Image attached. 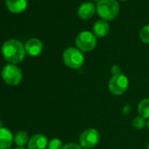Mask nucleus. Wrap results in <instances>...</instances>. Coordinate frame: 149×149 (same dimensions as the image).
<instances>
[{
    "mask_svg": "<svg viewBox=\"0 0 149 149\" xmlns=\"http://www.w3.org/2000/svg\"><path fill=\"white\" fill-rule=\"evenodd\" d=\"M129 80L123 74L112 76L109 82V91L116 96L123 95L128 89Z\"/></svg>",
    "mask_w": 149,
    "mask_h": 149,
    "instance_id": "nucleus-6",
    "label": "nucleus"
},
{
    "mask_svg": "<svg viewBox=\"0 0 149 149\" xmlns=\"http://www.w3.org/2000/svg\"><path fill=\"white\" fill-rule=\"evenodd\" d=\"M14 141V137L12 132L3 127L0 129V149H10Z\"/></svg>",
    "mask_w": 149,
    "mask_h": 149,
    "instance_id": "nucleus-10",
    "label": "nucleus"
},
{
    "mask_svg": "<svg viewBox=\"0 0 149 149\" xmlns=\"http://www.w3.org/2000/svg\"><path fill=\"white\" fill-rule=\"evenodd\" d=\"M132 126L137 129V130H139V129H142L145 127L146 125V120L144 118L140 117V116H138L136 118H134L132 119Z\"/></svg>",
    "mask_w": 149,
    "mask_h": 149,
    "instance_id": "nucleus-18",
    "label": "nucleus"
},
{
    "mask_svg": "<svg viewBox=\"0 0 149 149\" xmlns=\"http://www.w3.org/2000/svg\"><path fill=\"white\" fill-rule=\"evenodd\" d=\"M121 1H126V0H121Z\"/></svg>",
    "mask_w": 149,
    "mask_h": 149,
    "instance_id": "nucleus-26",
    "label": "nucleus"
},
{
    "mask_svg": "<svg viewBox=\"0 0 149 149\" xmlns=\"http://www.w3.org/2000/svg\"><path fill=\"white\" fill-rule=\"evenodd\" d=\"M146 125H147V127H148V129H149V120L147 121V124H146Z\"/></svg>",
    "mask_w": 149,
    "mask_h": 149,
    "instance_id": "nucleus-23",
    "label": "nucleus"
},
{
    "mask_svg": "<svg viewBox=\"0 0 149 149\" xmlns=\"http://www.w3.org/2000/svg\"><path fill=\"white\" fill-rule=\"evenodd\" d=\"M109 24L107 23V21L104 19L97 20L93 26V33L96 37L103 38L107 35V33H109Z\"/></svg>",
    "mask_w": 149,
    "mask_h": 149,
    "instance_id": "nucleus-13",
    "label": "nucleus"
},
{
    "mask_svg": "<svg viewBox=\"0 0 149 149\" xmlns=\"http://www.w3.org/2000/svg\"><path fill=\"white\" fill-rule=\"evenodd\" d=\"M97 11L94 4L92 2H84L78 8V16L82 19H90Z\"/></svg>",
    "mask_w": 149,
    "mask_h": 149,
    "instance_id": "nucleus-11",
    "label": "nucleus"
},
{
    "mask_svg": "<svg viewBox=\"0 0 149 149\" xmlns=\"http://www.w3.org/2000/svg\"><path fill=\"white\" fill-rule=\"evenodd\" d=\"M48 139L44 134H34L29 139L27 148L28 149H45L47 147Z\"/></svg>",
    "mask_w": 149,
    "mask_h": 149,
    "instance_id": "nucleus-9",
    "label": "nucleus"
},
{
    "mask_svg": "<svg viewBox=\"0 0 149 149\" xmlns=\"http://www.w3.org/2000/svg\"><path fill=\"white\" fill-rule=\"evenodd\" d=\"M14 149H26V148H25V147H16Z\"/></svg>",
    "mask_w": 149,
    "mask_h": 149,
    "instance_id": "nucleus-22",
    "label": "nucleus"
},
{
    "mask_svg": "<svg viewBox=\"0 0 149 149\" xmlns=\"http://www.w3.org/2000/svg\"><path fill=\"white\" fill-rule=\"evenodd\" d=\"M3 128V123H2V120L0 119V129Z\"/></svg>",
    "mask_w": 149,
    "mask_h": 149,
    "instance_id": "nucleus-21",
    "label": "nucleus"
},
{
    "mask_svg": "<svg viewBox=\"0 0 149 149\" xmlns=\"http://www.w3.org/2000/svg\"><path fill=\"white\" fill-rule=\"evenodd\" d=\"M63 148V143L60 139L54 138L52 139L50 141H48L47 149H62Z\"/></svg>",
    "mask_w": 149,
    "mask_h": 149,
    "instance_id": "nucleus-17",
    "label": "nucleus"
},
{
    "mask_svg": "<svg viewBox=\"0 0 149 149\" xmlns=\"http://www.w3.org/2000/svg\"><path fill=\"white\" fill-rule=\"evenodd\" d=\"M146 149H149V143H148V145H147V146H146Z\"/></svg>",
    "mask_w": 149,
    "mask_h": 149,
    "instance_id": "nucleus-25",
    "label": "nucleus"
},
{
    "mask_svg": "<svg viewBox=\"0 0 149 149\" xmlns=\"http://www.w3.org/2000/svg\"><path fill=\"white\" fill-rule=\"evenodd\" d=\"M4 59L11 64H18L23 61L26 55L25 46L17 40H6L1 48Z\"/></svg>",
    "mask_w": 149,
    "mask_h": 149,
    "instance_id": "nucleus-1",
    "label": "nucleus"
},
{
    "mask_svg": "<svg viewBox=\"0 0 149 149\" xmlns=\"http://www.w3.org/2000/svg\"><path fill=\"white\" fill-rule=\"evenodd\" d=\"M28 134L25 131H19L14 135V143L18 146V147H24L28 144Z\"/></svg>",
    "mask_w": 149,
    "mask_h": 149,
    "instance_id": "nucleus-14",
    "label": "nucleus"
},
{
    "mask_svg": "<svg viewBox=\"0 0 149 149\" xmlns=\"http://www.w3.org/2000/svg\"><path fill=\"white\" fill-rule=\"evenodd\" d=\"M95 1H96V2H97V3H98V2L100 1V0H95Z\"/></svg>",
    "mask_w": 149,
    "mask_h": 149,
    "instance_id": "nucleus-24",
    "label": "nucleus"
},
{
    "mask_svg": "<svg viewBox=\"0 0 149 149\" xmlns=\"http://www.w3.org/2000/svg\"><path fill=\"white\" fill-rule=\"evenodd\" d=\"M76 46L82 52H91L97 45V38L90 31L81 32L76 38Z\"/></svg>",
    "mask_w": 149,
    "mask_h": 149,
    "instance_id": "nucleus-5",
    "label": "nucleus"
},
{
    "mask_svg": "<svg viewBox=\"0 0 149 149\" xmlns=\"http://www.w3.org/2000/svg\"><path fill=\"white\" fill-rule=\"evenodd\" d=\"M62 149H84L80 145L76 143H68L63 146Z\"/></svg>",
    "mask_w": 149,
    "mask_h": 149,
    "instance_id": "nucleus-19",
    "label": "nucleus"
},
{
    "mask_svg": "<svg viewBox=\"0 0 149 149\" xmlns=\"http://www.w3.org/2000/svg\"><path fill=\"white\" fill-rule=\"evenodd\" d=\"M139 39L142 42L149 44V25H146L139 32Z\"/></svg>",
    "mask_w": 149,
    "mask_h": 149,
    "instance_id": "nucleus-16",
    "label": "nucleus"
},
{
    "mask_svg": "<svg viewBox=\"0 0 149 149\" xmlns=\"http://www.w3.org/2000/svg\"><path fill=\"white\" fill-rule=\"evenodd\" d=\"M1 77L6 84L10 86H17L22 81L23 74L17 65L8 63L2 68Z\"/></svg>",
    "mask_w": 149,
    "mask_h": 149,
    "instance_id": "nucleus-3",
    "label": "nucleus"
},
{
    "mask_svg": "<svg viewBox=\"0 0 149 149\" xmlns=\"http://www.w3.org/2000/svg\"><path fill=\"white\" fill-rule=\"evenodd\" d=\"M96 8L98 16L105 21L114 19L119 13V5L117 0H100Z\"/></svg>",
    "mask_w": 149,
    "mask_h": 149,
    "instance_id": "nucleus-2",
    "label": "nucleus"
},
{
    "mask_svg": "<svg viewBox=\"0 0 149 149\" xmlns=\"http://www.w3.org/2000/svg\"><path fill=\"white\" fill-rule=\"evenodd\" d=\"M25 49L26 54L32 57H35L41 54L43 50V44L39 39L33 38L26 41L25 45Z\"/></svg>",
    "mask_w": 149,
    "mask_h": 149,
    "instance_id": "nucleus-8",
    "label": "nucleus"
},
{
    "mask_svg": "<svg viewBox=\"0 0 149 149\" xmlns=\"http://www.w3.org/2000/svg\"><path fill=\"white\" fill-rule=\"evenodd\" d=\"M62 59L66 66L73 69L80 68L84 62L83 52L77 47H68L62 54Z\"/></svg>",
    "mask_w": 149,
    "mask_h": 149,
    "instance_id": "nucleus-4",
    "label": "nucleus"
},
{
    "mask_svg": "<svg viewBox=\"0 0 149 149\" xmlns=\"http://www.w3.org/2000/svg\"><path fill=\"white\" fill-rule=\"evenodd\" d=\"M6 6L10 12L20 13L26 9L27 0H6Z\"/></svg>",
    "mask_w": 149,
    "mask_h": 149,
    "instance_id": "nucleus-12",
    "label": "nucleus"
},
{
    "mask_svg": "<svg viewBox=\"0 0 149 149\" xmlns=\"http://www.w3.org/2000/svg\"><path fill=\"white\" fill-rule=\"evenodd\" d=\"M138 112L145 119L149 118V98H144L139 103Z\"/></svg>",
    "mask_w": 149,
    "mask_h": 149,
    "instance_id": "nucleus-15",
    "label": "nucleus"
},
{
    "mask_svg": "<svg viewBox=\"0 0 149 149\" xmlns=\"http://www.w3.org/2000/svg\"><path fill=\"white\" fill-rule=\"evenodd\" d=\"M111 74L113 76H117V74H121V68L118 66V65H114L111 67Z\"/></svg>",
    "mask_w": 149,
    "mask_h": 149,
    "instance_id": "nucleus-20",
    "label": "nucleus"
},
{
    "mask_svg": "<svg viewBox=\"0 0 149 149\" xmlns=\"http://www.w3.org/2000/svg\"><path fill=\"white\" fill-rule=\"evenodd\" d=\"M99 139L100 135L98 131L94 128H89L80 135L79 143L84 149H91L98 144Z\"/></svg>",
    "mask_w": 149,
    "mask_h": 149,
    "instance_id": "nucleus-7",
    "label": "nucleus"
}]
</instances>
